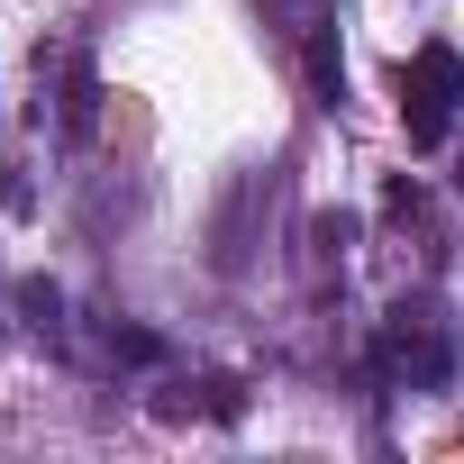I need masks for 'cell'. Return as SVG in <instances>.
I'll list each match as a JSON object with an SVG mask.
<instances>
[{
    "label": "cell",
    "mask_w": 464,
    "mask_h": 464,
    "mask_svg": "<svg viewBox=\"0 0 464 464\" xmlns=\"http://www.w3.org/2000/svg\"><path fill=\"white\" fill-rule=\"evenodd\" d=\"M19 310H28L37 337H64V292L55 283H19Z\"/></svg>",
    "instance_id": "obj_4"
},
{
    "label": "cell",
    "mask_w": 464,
    "mask_h": 464,
    "mask_svg": "<svg viewBox=\"0 0 464 464\" xmlns=\"http://www.w3.org/2000/svg\"><path fill=\"white\" fill-rule=\"evenodd\" d=\"M92 119H101V82H92V64H73L64 73V137H92Z\"/></svg>",
    "instance_id": "obj_3"
},
{
    "label": "cell",
    "mask_w": 464,
    "mask_h": 464,
    "mask_svg": "<svg viewBox=\"0 0 464 464\" xmlns=\"http://www.w3.org/2000/svg\"><path fill=\"white\" fill-rule=\"evenodd\" d=\"M455 101H464V55L455 46H419L401 64V128H410V146H446Z\"/></svg>",
    "instance_id": "obj_1"
},
{
    "label": "cell",
    "mask_w": 464,
    "mask_h": 464,
    "mask_svg": "<svg viewBox=\"0 0 464 464\" xmlns=\"http://www.w3.org/2000/svg\"><path fill=\"white\" fill-rule=\"evenodd\" d=\"M110 355L119 364H164V337L155 328H110Z\"/></svg>",
    "instance_id": "obj_5"
},
{
    "label": "cell",
    "mask_w": 464,
    "mask_h": 464,
    "mask_svg": "<svg viewBox=\"0 0 464 464\" xmlns=\"http://www.w3.org/2000/svg\"><path fill=\"white\" fill-rule=\"evenodd\" d=\"M310 92L337 110L346 101V55H337V28H310Z\"/></svg>",
    "instance_id": "obj_2"
},
{
    "label": "cell",
    "mask_w": 464,
    "mask_h": 464,
    "mask_svg": "<svg viewBox=\"0 0 464 464\" xmlns=\"http://www.w3.org/2000/svg\"><path fill=\"white\" fill-rule=\"evenodd\" d=\"M200 392H209V401H200L209 419H237V410H246V392H237V373H209Z\"/></svg>",
    "instance_id": "obj_6"
}]
</instances>
